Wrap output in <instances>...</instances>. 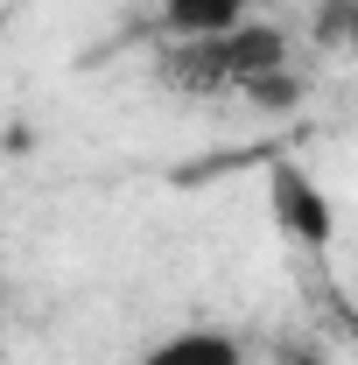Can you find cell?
<instances>
[{"mask_svg": "<svg viewBox=\"0 0 358 365\" xmlns=\"http://www.w3.org/2000/svg\"><path fill=\"white\" fill-rule=\"evenodd\" d=\"M288 63V36L274 21H239L225 36H197V43H169L162 49V85L183 91V98H225V91L253 85L260 71H281Z\"/></svg>", "mask_w": 358, "mask_h": 365, "instance_id": "1", "label": "cell"}, {"mask_svg": "<svg viewBox=\"0 0 358 365\" xmlns=\"http://www.w3.org/2000/svg\"><path fill=\"white\" fill-rule=\"evenodd\" d=\"M267 211H274V225H281V239H295L302 253H323L337 239V211H330L323 182L302 162H267Z\"/></svg>", "mask_w": 358, "mask_h": 365, "instance_id": "2", "label": "cell"}, {"mask_svg": "<svg viewBox=\"0 0 358 365\" xmlns=\"http://www.w3.org/2000/svg\"><path fill=\"white\" fill-rule=\"evenodd\" d=\"M134 365H246V344L232 330H211V323H190V330H169L155 337Z\"/></svg>", "mask_w": 358, "mask_h": 365, "instance_id": "3", "label": "cell"}, {"mask_svg": "<svg viewBox=\"0 0 358 365\" xmlns=\"http://www.w3.org/2000/svg\"><path fill=\"white\" fill-rule=\"evenodd\" d=\"M246 7H253V0H162V29H169L176 43H197V36H225V29H239Z\"/></svg>", "mask_w": 358, "mask_h": 365, "instance_id": "4", "label": "cell"}, {"mask_svg": "<svg viewBox=\"0 0 358 365\" xmlns=\"http://www.w3.org/2000/svg\"><path fill=\"white\" fill-rule=\"evenodd\" d=\"M302 71H288V63H281V71H260V78H253V85H239V98H253V106H260V113H288V106H302Z\"/></svg>", "mask_w": 358, "mask_h": 365, "instance_id": "5", "label": "cell"}, {"mask_svg": "<svg viewBox=\"0 0 358 365\" xmlns=\"http://www.w3.org/2000/svg\"><path fill=\"white\" fill-rule=\"evenodd\" d=\"M337 330H344V344L358 351V302H337Z\"/></svg>", "mask_w": 358, "mask_h": 365, "instance_id": "6", "label": "cell"}, {"mask_svg": "<svg viewBox=\"0 0 358 365\" xmlns=\"http://www.w3.org/2000/svg\"><path fill=\"white\" fill-rule=\"evenodd\" d=\"M274 365H323V359H316V351H302V344H295V351H281V359H274Z\"/></svg>", "mask_w": 358, "mask_h": 365, "instance_id": "7", "label": "cell"}, {"mask_svg": "<svg viewBox=\"0 0 358 365\" xmlns=\"http://www.w3.org/2000/svg\"><path fill=\"white\" fill-rule=\"evenodd\" d=\"M344 49L358 56V0H352V29H344Z\"/></svg>", "mask_w": 358, "mask_h": 365, "instance_id": "8", "label": "cell"}, {"mask_svg": "<svg viewBox=\"0 0 358 365\" xmlns=\"http://www.w3.org/2000/svg\"><path fill=\"white\" fill-rule=\"evenodd\" d=\"M253 7H288V0H253Z\"/></svg>", "mask_w": 358, "mask_h": 365, "instance_id": "9", "label": "cell"}]
</instances>
